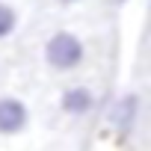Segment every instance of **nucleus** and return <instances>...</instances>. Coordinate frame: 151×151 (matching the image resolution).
I'll return each instance as SVG.
<instances>
[{
	"label": "nucleus",
	"instance_id": "nucleus-1",
	"mask_svg": "<svg viewBox=\"0 0 151 151\" xmlns=\"http://www.w3.org/2000/svg\"><path fill=\"white\" fill-rule=\"evenodd\" d=\"M83 59H86V45L80 42V36L68 30H59L45 42V62L53 71H74L83 65Z\"/></svg>",
	"mask_w": 151,
	"mask_h": 151
},
{
	"label": "nucleus",
	"instance_id": "nucleus-2",
	"mask_svg": "<svg viewBox=\"0 0 151 151\" xmlns=\"http://www.w3.org/2000/svg\"><path fill=\"white\" fill-rule=\"evenodd\" d=\"M30 124V107L15 95H0V136H18Z\"/></svg>",
	"mask_w": 151,
	"mask_h": 151
},
{
	"label": "nucleus",
	"instance_id": "nucleus-3",
	"mask_svg": "<svg viewBox=\"0 0 151 151\" xmlns=\"http://www.w3.org/2000/svg\"><path fill=\"white\" fill-rule=\"evenodd\" d=\"M59 107L62 113L74 116V119H80V116H89L95 110V92L89 86H68L59 98Z\"/></svg>",
	"mask_w": 151,
	"mask_h": 151
},
{
	"label": "nucleus",
	"instance_id": "nucleus-4",
	"mask_svg": "<svg viewBox=\"0 0 151 151\" xmlns=\"http://www.w3.org/2000/svg\"><path fill=\"white\" fill-rule=\"evenodd\" d=\"M136 116H139V95H136V92L122 95L119 104H116V110H113V124H116L119 136H127V133L133 130Z\"/></svg>",
	"mask_w": 151,
	"mask_h": 151
},
{
	"label": "nucleus",
	"instance_id": "nucleus-5",
	"mask_svg": "<svg viewBox=\"0 0 151 151\" xmlns=\"http://www.w3.org/2000/svg\"><path fill=\"white\" fill-rule=\"evenodd\" d=\"M15 30H18V12H15V6H9V3L0 0V39H9Z\"/></svg>",
	"mask_w": 151,
	"mask_h": 151
},
{
	"label": "nucleus",
	"instance_id": "nucleus-6",
	"mask_svg": "<svg viewBox=\"0 0 151 151\" xmlns=\"http://www.w3.org/2000/svg\"><path fill=\"white\" fill-rule=\"evenodd\" d=\"M59 3H65V6H71V3H80V0H59Z\"/></svg>",
	"mask_w": 151,
	"mask_h": 151
},
{
	"label": "nucleus",
	"instance_id": "nucleus-7",
	"mask_svg": "<svg viewBox=\"0 0 151 151\" xmlns=\"http://www.w3.org/2000/svg\"><path fill=\"white\" fill-rule=\"evenodd\" d=\"M116 3H119V6H122V3H127V0H116Z\"/></svg>",
	"mask_w": 151,
	"mask_h": 151
}]
</instances>
